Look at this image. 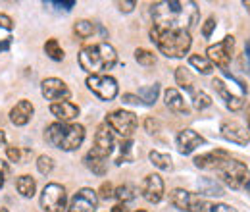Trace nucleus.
<instances>
[{
	"label": "nucleus",
	"instance_id": "1",
	"mask_svg": "<svg viewBox=\"0 0 250 212\" xmlns=\"http://www.w3.org/2000/svg\"><path fill=\"white\" fill-rule=\"evenodd\" d=\"M150 16L160 29H192L198 24V6L190 0H160L150 6Z\"/></svg>",
	"mask_w": 250,
	"mask_h": 212
},
{
	"label": "nucleus",
	"instance_id": "2",
	"mask_svg": "<svg viewBox=\"0 0 250 212\" xmlns=\"http://www.w3.org/2000/svg\"><path fill=\"white\" fill-rule=\"evenodd\" d=\"M150 41L167 58H183L190 50V45H192V39H190L188 31L160 29L156 25L150 27Z\"/></svg>",
	"mask_w": 250,
	"mask_h": 212
},
{
	"label": "nucleus",
	"instance_id": "3",
	"mask_svg": "<svg viewBox=\"0 0 250 212\" xmlns=\"http://www.w3.org/2000/svg\"><path fill=\"white\" fill-rule=\"evenodd\" d=\"M118 62V52L110 43L87 45L79 52V66L91 75H102V71L112 70Z\"/></svg>",
	"mask_w": 250,
	"mask_h": 212
},
{
	"label": "nucleus",
	"instance_id": "4",
	"mask_svg": "<svg viewBox=\"0 0 250 212\" xmlns=\"http://www.w3.org/2000/svg\"><path fill=\"white\" fill-rule=\"evenodd\" d=\"M44 139L50 147L60 151H77L85 141V127L81 123H62L54 121L46 127Z\"/></svg>",
	"mask_w": 250,
	"mask_h": 212
},
{
	"label": "nucleus",
	"instance_id": "5",
	"mask_svg": "<svg viewBox=\"0 0 250 212\" xmlns=\"http://www.w3.org/2000/svg\"><path fill=\"white\" fill-rule=\"evenodd\" d=\"M216 172H218L219 180L227 187H231V189H245V183L249 182L250 178L247 164H243V162H239L235 158L223 160Z\"/></svg>",
	"mask_w": 250,
	"mask_h": 212
},
{
	"label": "nucleus",
	"instance_id": "6",
	"mask_svg": "<svg viewBox=\"0 0 250 212\" xmlns=\"http://www.w3.org/2000/svg\"><path fill=\"white\" fill-rule=\"evenodd\" d=\"M41 209H42V212H65V209H67L65 187L60 183L44 185V189L41 193Z\"/></svg>",
	"mask_w": 250,
	"mask_h": 212
},
{
	"label": "nucleus",
	"instance_id": "7",
	"mask_svg": "<svg viewBox=\"0 0 250 212\" xmlns=\"http://www.w3.org/2000/svg\"><path fill=\"white\" fill-rule=\"evenodd\" d=\"M106 125H108V129L116 131V133L122 135L124 139H131L133 131H135L137 125H139V120H137V116H135L133 112H129V110H114V112H110V114L106 116Z\"/></svg>",
	"mask_w": 250,
	"mask_h": 212
},
{
	"label": "nucleus",
	"instance_id": "8",
	"mask_svg": "<svg viewBox=\"0 0 250 212\" xmlns=\"http://www.w3.org/2000/svg\"><path fill=\"white\" fill-rule=\"evenodd\" d=\"M233 52H235V37L227 35L223 41H219L216 45H210L208 47L206 58L212 62V66L216 64L221 70H227L229 62L233 58Z\"/></svg>",
	"mask_w": 250,
	"mask_h": 212
},
{
	"label": "nucleus",
	"instance_id": "9",
	"mask_svg": "<svg viewBox=\"0 0 250 212\" xmlns=\"http://www.w3.org/2000/svg\"><path fill=\"white\" fill-rule=\"evenodd\" d=\"M87 87L94 93L100 100H114L118 96V81L112 75H89L87 77Z\"/></svg>",
	"mask_w": 250,
	"mask_h": 212
},
{
	"label": "nucleus",
	"instance_id": "10",
	"mask_svg": "<svg viewBox=\"0 0 250 212\" xmlns=\"http://www.w3.org/2000/svg\"><path fill=\"white\" fill-rule=\"evenodd\" d=\"M169 203L183 212H202V209L206 207L204 199L196 193H190L187 189H173L169 193Z\"/></svg>",
	"mask_w": 250,
	"mask_h": 212
},
{
	"label": "nucleus",
	"instance_id": "11",
	"mask_svg": "<svg viewBox=\"0 0 250 212\" xmlns=\"http://www.w3.org/2000/svg\"><path fill=\"white\" fill-rule=\"evenodd\" d=\"M96 205H98L96 191L89 189V187H83V189H79L75 193V197L71 199V203L65 209V212H94Z\"/></svg>",
	"mask_w": 250,
	"mask_h": 212
},
{
	"label": "nucleus",
	"instance_id": "12",
	"mask_svg": "<svg viewBox=\"0 0 250 212\" xmlns=\"http://www.w3.org/2000/svg\"><path fill=\"white\" fill-rule=\"evenodd\" d=\"M221 131V137L229 143H235V145H249L250 141V131L239 121L235 120H227L221 123L219 127Z\"/></svg>",
	"mask_w": 250,
	"mask_h": 212
},
{
	"label": "nucleus",
	"instance_id": "13",
	"mask_svg": "<svg viewBox=\"0 0 250 212\" xmlns=\"http://www.w3.org/2000/svg\"><path fill=\"white\" fill-rule=\"evenodd\" d=\"M41 93H42L44 98L54 100V102L69 100V96H71L69 87L63 83L62 79H58V77H46V79L41 83Z\"/></svg>",
	"mask_w": 250,
	"mask_h": 212
},
{
	"label": "nucleus",
	"instance_id": "14",
	"mask_svg": "<svg viewBox=\"0 0 250 212\" xmlns=\"http://www.w3.org/2000/svg\"><path fill=\"white\" fill-rule=\"evenodd\" d=\"M141 195H143L148 203H152V205L160 203V201L164 199V180H162L158 174L146 176V178L143 180V183H141Z\"/></svg>",
	"mask_w": 250,
	"mask_h": 212
},
{
	"label": "nucleus",
	"instance_id": "15",
	"mask_svg": "<svg viewBox=\"0 0 250 212\" xmlns=\"http://www.w3.org/2000/svg\"><path fill=\"white\" fill-rule=\"evenodd\" d=\"M212 87H214L216 93L223 98L225 106H227L231 112H237V110H241V108L245 106V94H235L233 91H229L227 85L223 83V79L214 77V79H212Z\"/></svg>",
	"mask_w": 250,
	"mask_h": 212
},
{
	"label": "nucleus",
	"instance_id": "16",
	"mask_svg": "<svg viewBox=\"0 0 250 212\" xmlns=\"http://www.w3.org/2000/svg\"><path fill=\"white\" fill-rule=\"evenodd\" d=\"M102 158H108L114 151V135L108 129V125H100L94 133V147L91 149Z\"/></svg>",
	"mask_w": 250,
	"mask_h": 212
},
{
	"label": "nucleus",
	"instance_id": "17",
	"mask_svg": "<svg viewBox=\"0 0 250 212\" xmlns=\"http://www.w3.org/2000/svg\"><path fill=\"white\" fill-rule=\"evenodd\" d=\"M206 141H204V137L202 135H198L194 129H183V131H179V135H177V149L181 154H190V152L194 151V149H198L200 145H204Z\"/></svg>",
	"mask_w": 250,
	"mask_h": 212
},
{
	"label": "nucleus",
	"instance_id": "18",
	"mask_svg": "<svg viewBox=\"0 0 250 212\" xmlns=\"http://www.w3.org/2000/svg\"><path fill=\"white\" fill-rule=\"evenodd\" d=\"M50 112L52 116L62 123H71L79 116V106L69 102V100H60V102H52L50 104Z\"/></svg>",
	"mask_w": 250,
	"mask_h": 212
},
{
	"label": "nucleus",
	"instance_id": "19",
	"mask_svg": "<svg viewBox=\"0 0 250 212\" xmlns=\"http://www.w3.org/2000/svg\"><path fill=\"white\" fill-rule=\"evenodd\" d=\"M227 152L225 151H212V152H204L200 156L194 158V166L200 168V170H218L221 166L223 160H227Z\"/></svg>",
	"mask_w": 250,
	"mask_h": 212
},
{
	"label": "nucleus",
	"instance_id": "20",
	"mask_svg": "<svg viewBox=\"0 0 250 212\" xmlns=\"http://www.w3.org/2000/svg\"><path fill=\"white\" fill-rule=\"evenodd\" d=\"M164 102L175 114H185V116L188 114V106L187 102H185V98H183V94L177 91V89H173V87L166 89V93H164Z\"/></svg>",
	"mask_w": 250,
	"mask_h": 212
},
{
	"label": "nucleus",
	"instance_id": "21",
	"mask_svg": "<svg viewBox=\"0 0 250 212\" xmlns=\"http://www.w3.org/2000/svg\"><path fill=\"white\" fill-rule=\"evenodd\" d=\"M33 112H35V108H33V104L29 100H20L10 110V121L14 125H25L33 118Z\"/></svg>",
	"mask_w": 250,
	"mask_h": 212
},
{
	"label": "nucleus",
	"instance_id": "22",
	"mask_svg": "<svg viewBox=\"0 0 250 212\" xmlns=\"http://www.w3.org/2000/svg\"><path fill=\"white\" fill-rule=\"evenodd\" d=\"M85 166L96 174V176H106V172H108V162H106V158H102V156H98L96 152L89 151L85 154Z\"/></svg>",
	"mask_w": 250,
	"mask_h": 212
},
{
	"label": "nucleus",
	"instance_id": "23",
	"mask_svg": "<svg viewBox=\"0 0 250 212\" xmlns=\"http://www.w3.org/2000/svg\"><path fill=\"white\" fill-rule=\"evenodd\" d=\"M196 187H198V193L206 195V197H221V195H225L221 183H218L212 178H200L198 183H196Z\"/></svg>",
	"mask_w": 250,
	"mask_h": 212
},
{
	"label": "nucleus",
	"instance_id": "24",
	"mask_svg": "<svg viewBox=\"0 0 250 212\" xmlns=\"http://www.w3.org/2000/svg\"><path fill=\"white\" fill-rule=\"evenodd\" d=\"M16 189H18V193H20L21 197L31 199V197H35V193H37V182H35L33 176L23 174V176H20V178L16 180Z\"/></svg>",
	"mask_w": 250,
	"mask_h": 212
},
{
	"label": "nucleus",
	"instance_id": "25",
	"mask_svg": "<svg viewBox=\"0 0 250 212\" xmlns=\"http://www.w3.org/2000/svg\"><path fill=\"white\" fill-rule=\"evenodd\" d=\"M137 193H139V189H137L135 185H131V183H124V185L116 187L114 197H116L122 205H127V203H131V201H135V199H137Z\"/></svg>",
	"mask_w": 250,
	"mask_h": 212
},
{
	"label": "nucleus",
	"instance_id": "26",
	"mask_svg": "<svg viewBox=\"0 0 250 212\" xmlns=\"http://www.w3.org/2000/svg\"><path fill=\"white\" fill-rule=\"evenodd\" d=\"M188 64H190L196 71H200L202 75H210V73L214 71L212 62L208 60L206 56H200V54H190V56H188Z\"/></svg>",
	"mask_w": 250,
	"mask_h": 212
},
{
	"label": "nucleus",
	"instance_id": "27",
	"mask_svg": "<svg viewBox=\"0 0 250 212\" xmlns=\"http://www.w3.org/2000/svg\"><path fill=\"white\" fill-rule=\"evenodd\" d=\"M158 93H160V83H154V85H146V87H141L137 96L143 104H154L158 98Z\"/></svg>",
	"mask_w": 250,
	"mask_h": 212
},
{
	"label": "nucleus",
	"instance_id": "28",
	"mask_svg": "<svg viewBox=\"0 0 250 212\" xmlns=\"http://www.w3.org/2000/svg\"><path fill=\"white\" fill-rule=\"evenodd\" d=\"M175 81H177V85L181 87V89H185V91H192L194 87V77L190 75V71H188L185 66H179L177 70H175Z\"/></svg>",
	"mask_w": 250,
	"mask_h": 212
},
{
	"label": "nucleus",
	"instance_id": "29",
	"mask_svg": "<svg viewBox=\"0 0 250 212\" xmlns=\"http://www.w3.org/2000/svg\"><path fill=\"white\" fill-rule=\"evenodd\" d=\"M44 54L54 62H62L63 56H65L63 54V48L60 47V43H58V39H48L44 43Z\"/></svg>",
	"mask_w": 250,
	"mask_h": 212
},
{
	"label": "nucleus",
	"instance_id": "30",
	"mask_svg": "<svg viewBox=\"0 0 250 212\" xmlns=\"http://www.w3.org/2000/svg\"><path fill=\"white\" fill-rule=\"evenodd\" d=\"M190 102H192V106H194L196 110H206V108L212 106L210 94L204 91H198V89H192V91H190Z\"/></svg>",
	"mask_w": 250,
	"mask_h": 212
},
{
	"label": "nucleus",
	"instance_id": "31",
	"mask_svg": "<svg viewBox=\"0 0 250 212\" xmlns=\"http://www.w3.org/2000/svg\"><path fill=\"white\" fill-rule=\"evenodd\" d=\"M148 158H150V162H152L156 168H160V170H171V156H169V154L150 151L148 152Z\"/></svg>",
	"mask_w": 250,
	"mask_h": 212
},
{
	"label": "nucleus",
	"instance_id": "32",
	"mask_svg": "<svg viewBox=\"0 0 250 212\" xmlns=\"http://www.w3.org/2000/svg\"><path fill=\"white\" fill-rule=\"evenodd\" d=\"M73 31H75V35L79 39H89V37L94 35V24L89 22V20H79V22H75Z\"/></svg>",
	"mask_w": 250,
	"mask_h": 212
},
{
	"label": "nucleus",
	"instance_id": "33",
	"mask_svg": "<svg viewBox=\"0 0 250 212\" xmlns=\"http://www.w3.org/2000/svg\"><path fill=\"white\" fill-rule=\"evenodd\" d=\"M133 147H135V143H133V139H124L122 141V145H120V156H118V164H124V162H133Z\"/></svg>",
	"mask_w": 250,
	"mask_h": 212
},
{
	"label": "nucleus",
	"instance_id": "34",
	"mask_svg": "<svg viewBox=\"0 0 250 212\" xmlns=\"http://www.w3.org/2000/svg\"><path fill=\"white\" fill-rule=\"evenodd\" d=\"M135 60L141 66H154L156 64V54L148 48H137L135 50Z\"/></svg>",
	"mask_w": 250,
	"mask_h": 212
},
{
	"label": "nucleus",
	"instance_id": "35",
	"mask_svg": "<svg viewBox=\"0 0 250 212\" xmlns=\"http://www.w3.org/2000/svg\"><path fill=\"white\" fill-rule=\"evenodd\" d=\"M37 170H39L42 176H48V174L54 170V160H52L50 156H46V154H41V156L37 158Z\"/></svg>",
	"mask_w": 250,
	"mask_h": 212
},
{
	"label": "nucleus",
	"instance_id": "36",
	"mask_svg": "<svg viewBox=\"0 0 250 212\" xmlns=\"http://www.w3.org/2000/svg\"><path fill=\"white\" fill-rule=\"evenodd\" d=\"M114 191H116V189H114V185H112V183L104 182L102 185H100V189L96 191V195H98L100 199L108 201V199H112V197H114Z\"/></svg>",
	"mask_w": 250,
	"mask_h": 212
},
{
	"label": "nucleus",
	"instance_id": "37",
	"mask_svg": "<svg viewBox=\"0 0 250 212\" xmlns=\"http://www.w3.org/2000/svg\"><path fill=\"white\" fill-rule=\"evenodd\" d=\"M202 212H237L231 205H225V203H216V205H206Z\"/></svg>",
	"mask_w": 250,
	"mask_h": 212
},
{
	"label": "nucleus",
	"instance_id": "38",
	"mask_svg": "<svg viewBox=\"0 0 250 212\" xmlns=\"http://www.w3.org/2000/svg\"><path fill=\"white\" fill-rule=\"evenodd\" d=\"M145 129H146V133H150V135H154L158 133L160 129H162V123L156 120V118H152V116H148L146 120H145Z\"/></svg>",
	"mask_w": 250,
	"mask_h": 212
},
{
	"label": "nucleus",
	"instance_id": "39",
	"mask_svg": "<svg viewBox=\"0 0 250 212\" xmlns=\"http://www.w3.org/2000/svg\"><path fill=\"white\" fill-rule=\"evenodd\" d=\"M214 29H216V18H214V16H210V18L204 22V25H202V35L208 39V37H212Z\"/></svg>",
	"mask_w": 250,
	"mask_h": 212
},
{
	"label": "nucleus",
	"instance_id": "40",
	"mask_svg": "<svg viewBox=\"0 0 250 212\" xmlns=\"http://www.w3.org/2000/svg\"><path fill=\"white\" fill-rule=\"evenodd\" d=\"M6 154L12 162H23V156H21V151L18 147H6Z\"/></svg>",
	"mask_w": 250,
	"mask_h": 212
},
{
	"label": "nucleus",
	"instance_id": "41",
	"mask_svg": "<svg viewBox=\"0 0 250 212\" xmlns=\"http://www.w3.org/2000/svg\"><path fill=\"white\" fill-rule=\"evenodd\" d=\"M135 6H137V2H135V0H120V2H118L120 12H125V14L133 12V10H135Z\"/></svg>",
	"mask_w": 250,
	"mask_h": 212
},
{
	"label": "nucleus",
	"instance_id": "42",
	"mask_svg": "<svg viewBox=\"0 0 250 212\" xmlns=\"http://www.w3.org/2000/svg\"><path fill=\"white\" fill-rule=\"evenodd\" d=\"M0 27L6 31H12L14 29V20L8 14H0Z\"/></svg>",
	"mask_w": 250,
	"mask_h": 212
},
{
	"label": "nucleus",
	"instance_id": "43",
	"mask_svg": "<svg viewBox=\"0 0 250 212\" xmlns=\"http://www.w3.org/2000/svg\"><path fill=\"white\" fill-rule=\"evenodd\" d=\"M56 6V8H60V10H65V12H69L73 6H75V0H67V2H44V6Z\"/></svg>",
	"mask_w": 250,
	"mask_h": 212
},
{
	"label": "nucleus",
	"instance_id": "44",
	"mask_svg": "<svg viewBox=\"0 0 250 212\" xmlns=\"http://www.w3.org/2000/svg\"><path fill=\"white\" fill-rule=\"evenodd\" d=\"M8 164L4 162V160H0V189L4 187V183H6V178H8Z\"/></svg>",
	"mask_w": 250,
	"mask_h": 212
},
{
	"label": "nucleus",
	"instance_id": "45",
	"mask_svg": "<svg viewBox=\"0 0 250 212\" xmlns=\"http://www.w3.org/2000/svg\"><path fill=\"white\" fill-rule=\"evenodd\" d=\"M124 102H127V104H139L141 100H139V96H137V94L125 93V94H124Z\"/></svg>",
	"mask_w": 250,
	"mask_h": 212
},
{
	"label": "nucleus",
	"instance_id": "46",
	"mask_svg": "<svg viewBox=\"0 0 250 212\" xmlns=\"http://www.w3.org/2000/svg\"><path fill=\"white\" fill-rule=\"evenodd\" d=\"M245 62H247V70L250 71V41L247 43V47H245Z\"/></svg>",
	"mask_w": 250,
	"mask_h": 212
},
{
	"label": "nucleus",
	"instance_id": "47",
	"mask_svg": "<svg viewBox=\"0 0 250 212\" xmlns=\"http://www.w3.org/2000/svg\"><path fill=\"white\" fill-rule=\"evenodd\" d=\"M10 45H12V41H10V39H4V41H0V52H6V50L10 48Z\"/></svg>",
	"mask_w": 250,
	"mask_h": 212
},
{
	"label": "nucleus",
	"instance_id": "48",
	"mask_svg": "<svg viewBox=\"0 0 250 212\" xmlns=\"http://www.w3.org/2000/svg\"><path fill=\"white\" fill-rule=\"evenodd\" d=\"M110 212H129V209H127L125 205H122V203H118L116 207H112V211Z\"/></svg>",
	"mask_w": 250,
	"mask_h": 212
},
{
	"label": "nucleus",
	"instance_id": "49",
	"mask_svg": "<svg viewBox=\"0 0 250 212\" xmlns=\"http://www.w3.org/2000/svg\"><path fill=\"white\" fill-rule=\"evenodd\" d=\"M0 145H6V133H4V129H0Z\"/></svg>",
	"mask_w": 250,
	"mask_h": 212
},
{
	"label": "nucleus",
	"instance_id": "50",
	"mask_svg": "<svg viewBox=\"0 0 250 212\" xmlns=\"http://www.w3.org/2000/svg\"><path fill=\"white\" fill-rule=\"evenodd\" d=\"M245 191L249 193V197H250V178H249V182L245 183Z\"/></svg>",
	"mask_w": 250,
	"mask_h": 212
},
{
	"label": "nucleus",
	"instance_id": "51",
	"mask_svg": "<svg viewBox=\"0 0 250 212\" xmlns=\"http://www.w3.org/2000/svg\"><path fill=\"white\" fill-rule=\"evenodd\" d=\"M247 121H249V131H250V104L249 108H247Z\"/></svg>",
	"mask_w": 250,
	"mask_h": 212
},
{
	"label": "nucleus",
	"instance_id": "52",
	"mask_svg": "<svg viewBox=\"0 0 250 212\" xmlns=\"http://www.w3.org/2000/svg\"><path fill=\"white\" fill-rule=\"evenodd\" d=\"M0 212H10L8 209H0Z\"/></svg>",
	"mask_w": 250,
	"mask_h": 212
},
{
	"label": "nucleus",
	"instance_id": "53",
	"mask_svg": "<svg viewBox=\"0 0 250 212\" xmlns=\"http://www.w3.org/2000/svg\"><path fill=\"white\" fill-rule=\"evenodd\" d=\"M137 212H146V211H137Z\"/></svg>",
	"mask_w": 250,
	"mask_h": 212
}]
</instances>
